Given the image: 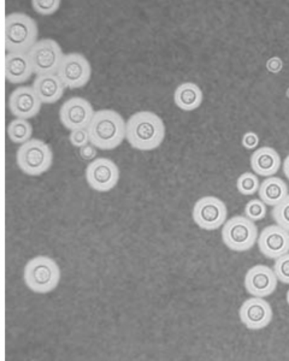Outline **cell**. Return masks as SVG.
<instances>
[{
	"label": "cell",
	"mask_w": 289,
	"mask_h": 361,
	"mask_svg": "<svg viewBox=\"0 0 289 361\" xmlns=\"http://www.w3.org/2000/svg\"><path fill=\"white\" fill-rule=\"evenodd\" d=\"M125 139L137 151H153L166 139V126L153 112H137L127 121Z\"/></svg>",
	"instance_id": "1"
},
{
	"label": "cell",
	"mask_w": 289,
	"mask_h": 361,
	"mask_svg": "<svg viewBox=\"0 0 289 361\" xmlns=\"http://www.w3.org/2000/svg\"><path fill=\"white\" fill-rule=\"evenodd\" d=\"M125 132L127 123L123 117L113 110L95 112L88 127L92 144L103 151L118 147L125 139Z\"/></svg>",
	"instance_id": "2"
},
{
	"label": "cell",
	"mask_w": 289,
	"mask_h": 361,
	"mask_svg": "<svg viewBox=\"0 0 289 361\" xmlns=\"http://www.w3.org/2000/svg\"><path fill=\"white\" fill-rule=\"evenodd\" d=\"M37 35V22L28 15L13 13L5 18V49L8 52L28 54L39 42Z\"/></svg>",
	"instance_id": "3"
},
{
	"label": "cell",
	"mask_w": 289,
	"mask_h": 361,
	"mask_svg": "<svg viewBox=\"0 0 289 361\" xmlns=\"http://www.w3.org/2000/svg\"><path fill=\"white\" fill-rule=\"evenodd\" d=\"M25 286L37 294L52 292L61 281V269L54 259L40 255L30 259L23 272Z\"/></svg>",
	"instance_id": "4"
},
{
	"label": "cell",
	"mask_w": 289,
	"mask_h": 361,
	"mask_svg": "<svg viewBox=\"0 0 289 361\" xmlns=\"http://www.w3.org/2000/svg\"><path fill=\"white\" fill-rule=\"evenodd\" d=\"M17 165L29 176H40L52 165L54 154L50 146L42 140L32 139L17 149Z\"/></svg>",
	"instance_id": "5"
},
{
	"label": "cell",
	"mask_w": 289,
	"mask_h": 361,
	"mask_svg": "<svg viewBox=\"0 0 289 361\" xmlns=\"http://www.w3.org/2000/svg\"><path fill=\"white\" fill-rule=\"evenodd\" d=\"M259 233L254 222L245 216L228 219L222 228V240L229 250L246 252L256 245Z\"/></svg>",
	"instance_id": "6"
},
{
	"label": "cell",
	"mask_w": 289,
	"mask_h": 361,
	"mask_svg": "<svg viewBox=\"0 0 289 361\" xmlns=\"http://www.w3.org/2000/svg\"><path fill=\"white\" fill-rule=\"evenodd\" d=\"M30 63L33 66L34 74H57L59 66L62 64L63 54L61 46L52 39H42L34 45L28 52Z\"/></svg>",
	"instance_id": "7"
},
{
	"label": "cell",
	"mask_w": 289,
	"mask_h": 361,
	"mask_svg": "<svg viewBox=\"0 0 289 361\" xmlns=\"http://www.w3.org/2000/svg\"><path fill=\"white\" fill-rule=\"evenodd\" d=\"M193 221L202 229L217 230L227 222V206L216 197H204L195 202L193 207Z\"/></svg>",
	"instance_id": "8"
},
{
	"label": "cell",
	"mask_w": 289,
	"mask_h": 361,
	"mask_svg": "<svg viewBox=\"0 0 289 361\" xmlns=\"http://www.w3.org/2000/svg\"><path fill=\"white\" fill-rule=\"evenodd\" d=\"M91 64L80 54H64L57 73L66 88L70 90L86 86L91 80Z\"/></svg>",
	"instance_id": "9"
},
{
	"label": "cell",
	"mask_w": 289,
	"mask_h": 361,
	"mask_svg": "<svg viewBox=\"0 0 289 361\" xmlns=\"http://www.w3.org/2000/svg\"><path fill=\"white\" fill-rule=\"evenodd\" d=\"M87 183L100 193L110 192L120 180L118 166L106 158L92 160L86 169Z\"/></svg>",
	"instance_id": "10"
},
{
	"label": "cell",
	"mask_w": 289,
	"mask_h": 361,
	"mask_svg": "<svg viewBox=\"0 0 289 361\" xmlns=\"http://www.w3.org/2000/svg\"><path fill=\"white\" fill-rule=\"evenodd\" d=\"M94 114L90 102H87L86 99L75 97L68 99L63 104L59 110V119L68 130L73 132L78 129H88Z\"/></svg>",
	"instance_id": "11"
},
{
	"label": "cell",
	"mask_w": 289,
	"mask_h": 361,
	"mask_svg": "<svg viewBox=\"0 0 289 361\" xmlns=\"http://www.w3.org/2000/svg\"><path fill=\"white\" fill-rule=\"evenodd\" d=\"M241 323L250 330H262L273 320V308L263 298L252 296L241 305L239 310Z\"/></svg>",
	"instance_id": "12"
},
{
	"label": "cell",
	"mask_w": 289,
	"mask_h": 361,
	"mask_svg": "<svg viewBox=\"0 0 289 361\" xmlns=\"http://www.w3.org/2000/svg\"><path fill=\"white\" fill-rule=\"evenodd\" d=\"M258 248L265 258H280L289 253V233L280 226H269L260 231Z\"/></svg>",
	"instance_id": "13"
},
{
	"label": "cell",
	"mask_w": 289,
	"mask_h": 361,
	"mask_svg": "<svg viewBox=\"0 0 289 361\" xmlns=\"http://www.w3.org/2000/svg\"><path fill=\"white\" fill-rule=\"evenodd\" d=\"M244 283L250 295L266 298L276 290L278 279L271 267L256 265L247 271Z\"/></svg>",
	"instance_id": "14"
},
{
	"label": "cell",
	"mask_w": 289,
	"mask_h": 361,
	"mask_svg": "<svg viewBox=\"0 0 289 361\" xmlns=\"http://www.w3.org/2000/svg\"><path fill=\"white\" fill-rule=\"evenodd\" d=\"M42 100L33 87L22 86L13 90L8 99V109L17 118H33L42 110Z\"/></svg>",
	"instance_id": "15"
},
{
	"label": "cell",
	"mask_w": 289,
	"mask_h": 361,
	"mask_svg": "<svg viewBox=\"0 0 289 361\" xmlns=\"http://www.w3.org/2000/svg\"><path fill=\"white\" fill-rule=\"evenodd\" d=\"M34 74L33 66L28 54L8 52L5 56V78L13 85H21L28 81Z\"/></svg>",
	"instance_id": "16"
},
{
	"label": "cell",
	"mask_w": 289,
	"mask_h": 361,
	"mask_svg": "<svg viewBox=\"0 0 289 361\" xmlns=\"http://www.w3.org/2000/svg\"><path fill=\"white\" fill-rule=\"evenodd\" d=\"M281 157L276 149L269 146L260 147L251 156V169L258 176L271 177L278 173Z\"/></svg>",
	"instance_id": "17"
},
{
	"label": "cell",
	"mask_w": 289,
	"mask_h": 361,
	"mask_svg": "<svg viewBox=\"0 0 289 361\" xmlns=\"http://www.w3.org/2000/svg\"><path fill=\"white\" fill-rule=\"evenodd\" d=\"M33 88L42 104H54L62 98L66 86L57 74H49L37 76Z\"/></svg>",
	"instance_id": "18"
},
{
	"label": "cell",
	"mask_w": 289,
	"mask_h": 361,
	"mask_svg": "<svg viewBox=\"0 0 289 361\" xmlns=\"http://www.w3.org/2000/svg\"><path fill=\"white\" fill-rule=\"evenodd\" d=\"M204 95L198 85L185 82L180 85L173 93V102L183 111H195L202 104Z\"/></svg>",
	"instance_id": "19"
},
{
	"label": "cell",
	"mask_w": 289,
	"mask_h": 361,
	"mask_svg": "<svg viewBox=\"0 0 289 361\" xmlns=\"http://www.w3.org/2000/svg\"><path fill=\"white\" fill-rule=\"evenodd\" d=\"M258 194L265 205L275 207L288 197V185L280 177H268L260 183Z\"/></svg>",
	"instance_id": "20"
},
{
	"label": "cell",
	"mask_w": 289,
	"mask_h": 361,
	"mask_svg": "<svg viewBox=\"0 0 289 361\" xmlns=\"http://www.w3.org/2000/svg\"><path fill=\"white\" fill-rule=\"evenodd\" d=\"M33 134V128L27 119L17 118L8 124V135L13 144L23 145L28 142Z\"/></svg>",
	"instance_id": "21"
},
{
	"label": "cell",
	"mask_w": 289,
	"mask_h": 361,
	"mask_svg": "<svg viewBox=\"0 0 289 361\" xmlns=\"http://www.w3.org/2000/svg\"><path fill=\"white\" fill-rule=\"evenodd\" d=\"M260 187V180L253 173H244L236 180V188L242 195H253L258 193Z\"/></svg>",
	"instance_id": "22"
},
{
	"label": "cell",
	"mask_w": 289,
	"mask_h": 361,
	"mask_svg": "<svg viewBox=\"0 0 289 361\" xmlns=\"http://www.w3.org/2000/svg\"><path fill=\"white\" fill-rule=\"evenodd\" d=\"M266 212H268L266 205L260 199H253L245 206V217L251 219L252 222L264 219Z\"/></svg>",
	"instance_id": "23"
},
{
	"label": "cell",
	"mask_w": 289,
	"mask_h": 361,
	"mask_svg": "<svg viewBox=\"0 0 289 361\" xmlns=\"http://www.w3.org/2000/svg\"><path fill=\"white\" fill-rule=\"evenodd\" d=\"M273 218L277 226H281L289 233V194L285 200L273 207Z\"/></svg>",
	"instance_id": "24"
},
{
	"label": "cell",
	"mask_w": 289,
	"mask_h": 361,
	"mask_svg": "<svg viewBox=\"0 0 289 361\" xmlns=\"http://www.w3.org/2000/svg\"><path fill=\"white\" fill-rule=\"evenodd\" d=\"M273 270L281 283L289 284V253L275 259Z\"/></svg>",
	"instance_id": "25"
},
{
	"label": "cell",
	"mask_w": 289,
	"mask_h": 361,
	"mask_svg": "<svg viewBox=\"0 0 289 361\" xmlns=\"http://www.w3.org/2000/svg\"><path fill=\"white\" fill-rule=\"evenodd\" d=\"M32 5L39 15L50 16L58 11V8L61 6V1L59 0H33Z\"/></svg>",
	"instance_id": "26"
},
{
	"label": "cell",
	"mask_w": 289,
	"mask_h": 361,
	"mask_svg": "<svg viewBox=\"0 0 289 361\" xmlns=\"http://www.w3.org/2000/svg\"><path fill=\"white\" fill-rule=\"evenodd\" d=\"M69 140H70L71 145L78 148L83 147V146H86V145L91 142L88 129L73 130V132L70 133V136H69Z\"/></svg>",
	"instance_id": "27"
},
{
	"label": "cell",
	"mask_w": 289,
	"mask_h": 361,
	"mask_svg": "<svg viewBox=\"0 0 289 361\" xmlns=\"http://www.w3.org/2000/svg\"><path fill=\"white\" fill-rule=\"evenodd\" d=\"M259 144V136L256 133L248 132L242 136V146L246 149H254Z\"/></svg>",
	"instance_id": "28"
},
{
	"label": "cell",
	"mask_w": 289,
	"mask_h": 361,
	"mask_svg": "<svg viewBox=\"0 0 289 361\" xmlns=\"http://www.w3.org/2000/svg\"><path fill=\"white\" fill-rule=\"evenodd\" d=\"M80 156H81L83 160L91 161V160L94 159L95 156H97V147H95L94 145L92 144V142H90V144L86 145V146L80 148Z\"/></svg>",
	"instance_id": "29"
},
{
	"label": "cell",
	"mask_w": 289,
	"mask_h": 361,
	"mask_svg": "<svg viewBox=\"0 0 289 361\" xmlns=\"http://www.w3.org/2000/svg\"><path fill=\"white\" fill-rule=\"evenodd\" d=\"M283 173H285L287 180H289V154L285 157V161H283Z\"/></svg>",
	"instance_id": "30"
},
{
	"label": "cell",
	"mask_w": 289,
	"mask_h": 361,
	"mask_svg": "<svg viewBox=\"0 0 289 361\" xmlns=\"http://www.w3.org/2000/svg\"><path fill=\"white\" fill-rule=\"evenodd\" d=\"M285 299H287V304H288L289 306V290L287 292V296H285Z\"/></svg>",
	"instance_id": "31"
}]
</instances>
